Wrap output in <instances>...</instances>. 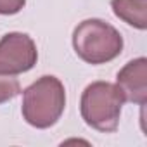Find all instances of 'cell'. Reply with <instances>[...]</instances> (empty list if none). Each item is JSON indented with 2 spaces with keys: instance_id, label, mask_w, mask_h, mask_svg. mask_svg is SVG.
I'll list each match as a JSON object with an SVG mask.
<instances>
[{
  "instance_id": "obj_2",
  "label": "cell",
  "mask_w": 147,
  "mask_h": 147,
  "mask_svg": "<svg viewBox=\"0 0 147 147\" xmlns=\"http://www.w3.org/2000/svg\"><path fill=\"white\" fill-rule=\"evenodd\" d=\"M73 47L88 64H104L116 59L123 50L119 31L100 19H85L73 33Z\"/></svg>"
},
{
  "instance_id": "obj_3",
  "label": "cell",
  "mask_w": 147,
  "mask_h": 147,
  "mask_svg": "<svg viewBox=\"0 0 147 147\" xmlns=\"http://www.w3.org/2000/svg\"><path fill=\"white\" fill-rule=\"evenodd\" d=\"M123 102L125 97L118 85L107 82L90 83L82 95V118L88 126L104 133H113L118 130Z\"/></svg>"
},
{
  "instance_id": "obj_1",
  "label": "cell",
  "mask_w": 147,
  "mask_h": 147,
  "mask_svg": "<svg viewBox=\"0 0 147 147\" xmlns=\"http://www.w3.org/2000/svg\"><path fill=\"white\" fill-rule=\"evenodd\" d=\"M66 107V90L59 78L42 76L23 94V118L35 128H49L57 123Z\"/></svg>"
},
{
  "instance_id": "obj_4",
  "label": "cell",
  "mask_w": 147,
  "mask_h": 147,
  "mask_svg": "<svg viewBox=\"0 0 147 147\" xmlns=\"http://www.w3.org/2000/svg\"><path fill=\"white\" fill-rule=\"evenodd\" d=\"M38 59V50L26 33H7L0 40V75L30 71Z\"/></svg>"
},
{
  "instance_id": "obj_6",
  "label": "cell",
  "mask_w": 147,
  "mask_h": 147,
  "mask_svg": "<svg viewBox=\"0 0 147 147\" xmlns=\"http://www.w3.org/2000/svg\"><path fill=\"white\" fill-rule=\"evenodd\" d=\"M114 14L133 28H147V0H113Z\"/></svg>"
},
{
  "instance_id": "obj_5",
  "label": "cell",
  "mask_w": 147,
  "mask_h": 147,
  "mask_svg": "<svg viewBox=\"0 0 147 147\" xmlns=\"http://www.w3.org/2000/svg\"><path fill=\"white\" fill-rule=\"evenodd\" d=\"M116 82L125 100L144 106L147 102V59L138 57L130 61L118 73Z\"/></svg>"
},
{
  "instance_id": "obj_7",
  "label": "cell",
  "mask_w": 147,
  "mask_h": 147,
  "mask_svg": "<svg viewBox=\"0 0 147 147\" xmlns=\"http://www.w3.org/2000/svg\"><path fill=\"white\" fill-rule=\"evenodd\" d=\"M21 85L12 75H0V104H4L19 95Z\"/></svg>"
},
{
  "instance_id": "obj_8",
  "label": "cell",
  "mask_w": 147,
  "mask_h": 147,
  "mask_svg": "<svg viewBox=\"0 0 147 147\" xmlns=\"http://www.w3.org/2000/svg\"><path fill=\"white\" fill-rule=\"evenodd\" d=\"M26 0H0V14H18Z\"/></svg>"
}]
</instances>
